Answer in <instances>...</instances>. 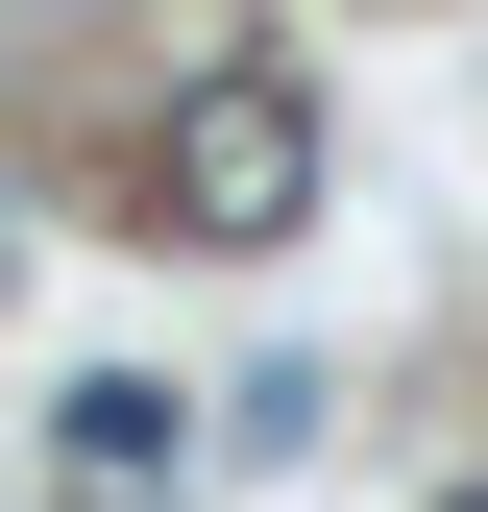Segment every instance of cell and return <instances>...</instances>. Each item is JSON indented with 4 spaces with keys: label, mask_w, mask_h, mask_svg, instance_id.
I'll use <instances>...</instances> for the list:
<instances>
[{
    "label": "cell",
    "mask_w": 488,
    "mask_h": 512,
    "mask_svg": "<svg viewBox=\"0 0 488 512\" xmlns=\"http://www.w3.org/2000/svg\"><path fill=\"white\" fill-rule=\"evenodd\" d=\"M147 196H171V244H293L318 220V98L293 74H196L171 147H147Z\"/></svg>",
    "instance_id": "obj_1"
},
{
    "label": "cell",
    "mask_w": 488,
    "mask_h": 512,
    "mask_svg": "<svg viewBox=\"0 0 488 512\" xmlns=\"http://www.w3.org/2000/svg\"><path fill=\"white\" fill-rule=\"evenodd\" d=\"M171 464H196V439H171L147 366H74V391H49V488L74 512H171Z\"/></svg>",
    "instance_id": "obj_2"
},
{
    "label": "cell",
    "mask_w": 488,
    "mask_h": 512,
    "mask_svg": "<svg viewBox=\"0 0 488 512\" xmlns=\"http://www.w3.org/2000/svg\"><path fill=\"white\" fill-rule=\"evenodd\" d=\"M464 512H488V488H464Z\"/></svg>",
    "instance_id": "obj_3"
}]
</instances>
